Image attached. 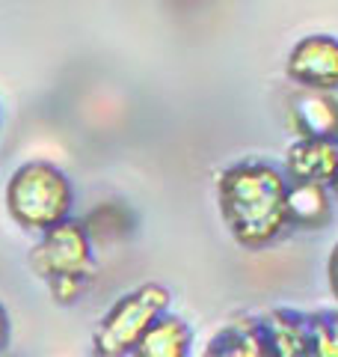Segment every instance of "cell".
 I'll return each mask as SVG.
<instances>
[{
	"mask_svg": "<svg viewBox=\"0 0 338 357\" xmlns=\"http://www.w3.org/2000/svg\"><path fill=\"white\" fill-rule=\"evenodd\" d=\"M330 218V197L323 185L312 182H291L288 185V223L300 227H321Z\"/></svg>",
	"mask_w": 338,
	"mask_h": 357,
	"instance_id": "9",
	"label": "cell"
},
{
	"mask_svg": "<svg viewBox=\"0 0 338 357\" xmlns=\"http://www.w3.org/2000/svg\"><path fill=\"white\" fill-rule=\"evenodd\" d=\"M166 304L169 292L157 283H145L119 298L101 319V328L95 333V357H125L152 321L166 310Z\"/></svg>",
	"mask_w": 338,
	"mask_h": 357,
	"instance_id": "4",
	"label": "cell"
},
{
	"mask_svg": "<svg viewBox=\"0 0 338 357\" xmlns=\"http://www.w3.org/2000/svg\"><path fill=\"white\" fill-rule=\"evenodd\" d=\"M330 188H332V194H335V199H338V164H335V170H332V176H330Z\"/></svg>",
	"mask_w": 338,
	"mask_h": 357,
	"instance_id": "12",
	"label": "cell"
},
{
	"mask_svg": "<svg viewBox=\"0 0 338 357\" xmlns=\"http://www.w3.org/2000/svg\"><path fill=\"white\" fill-rule=\"evenodd\" d=\"M6 337H9V321H6V312H3V307H0V349H3Z\"/></svg>",
	"mask_w": 338,
	"mask_h": 357,
	"instance_id": "11",
	"label": "cell"
},
{
	"mask_svg": "<svg viewBox=\"0 0 338 357\" xmlns=\"http://www.w3.org/2000/svg\"><path fill=\"white\" fill-rule=\"evenodd\" d=\"M291 126L303 140H335L338 137V102L330 93L300 89L291 98Z\"/></svg>",
	"mask_w": 338,
	"mask_h": 357,
	"instance_id": "6",
	"label": "cell"
},
{
	"mask_svg": "<svg viewBox=\"0 0 338 357\" xmlns=\"http://www.w3.org/2000/svg\"><path fill=\"white\" fill-rule=\"evenodd\" d=\"M6 206L24 229L48 232L63 223L72 208V188L54 164L30 161L18 167L6 188Z\"/></svg>",
	"mask_w": 338,
	"mask_h": 357,
	"instance_id": "2",
	"label": "cell"
},
{
	"mask_svg": "<svg viewBox=\"0 0 338 357\" xmlns=\"http://www.w3.org/2000/svg\"><path fill=\"white\" fill-rule=\"evenodd\" d=\"M338 164L335 140H300L288 152V176L291 182L326 185Z\"/></svg>",
	"mask_w": 338,
	"mask_h": 357,
	"instance_id": "7",
	"label": "cell"
},
{
	"mask_svg": "<svg viewBox=\"0 0 338 357\" xmlns=\"http://www.w3.org/2000/svg\"><path fill=\"white\" fill-rule=\"evenodd\" d=\"M220 211L243 248H264L288 227V182L267 164H234L220 176Z\"/></svg>",
	"mask_w": 338,
	"mask_h": 357,
	"instance_id": "1",
	"label": "cell"
},
{
	"mask_svg": "<svg viewBox=\"0 0 338 357\" xmlns=\"http://www.w3.org/2000/svg\"><path fill=\"white\" fill-rule=\"evenodd\" d=\"M33 268L48 280L56 301H74L92 277V250L83 223L63 220L51 227L33 250Z\"/></svg>",
	"mask_w": 338,
	"mask_h": 357,
	"instance_id": "3",
	"label": "cell"
},
{
	"mask_svg": "<svg viewBox=\"0 0 338 357\" xmlns=\"http://www.w3.org/2000/svg\"><path fill=\"white\" fill-rule=\"evenodd\" d=\"M330 286H332V295L338 298V244H335V250L330 256Z\"/></svg>",
	"mask_w": 338,
	"mask_h": 357,
	"instance_id": "10",
	"label": "cell"
},
{
	"mask_svg": "<svg viewBox=\"0 0 338 357\" xmlns=\"http://www.w3.org/2000/svg\"><path fill=\"white\" fill-rule=\"evenodd\" d=\"M190 331L182 319L157 316L131 349L134 357H187Z\"/></svg>",
	"mask_w": 338,
	"mask_h": 357,
	"instance_id": "8",
	"label": "cell"
},
{
	"mask_svg": "<svg viewBox=\"0 0 338 357\" xmlns=\"http://www.w3.org/2000/svg\"><path fill=\"white\" fill-rule=\"evenodd\" d=\"M285 72L303 89L330 93L338 86V39L326 36V33H312V36L300 39L288 54Z\"/></svg>",
	"mask_w": 338,
	"mask_h": 357,
	"instance_id": "5",
	"label": "cell"
}]
</instances>
